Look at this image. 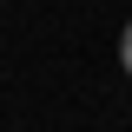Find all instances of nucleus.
<instances>
[{"instance_id": "obj_1", "label": "nucleus", "mask_w": 132, "mask_h": 132, "mask_svg": "<svg viewBox=\"0 0 132 132\" xmlns=\"http://www.w3.org/2000/svg\"><path fill=\"white\" fill-rule=\"evenodd\" d=\"M119 66H126V73H132V20H126V27H119Z\"/></svg>"}]
</instances>
